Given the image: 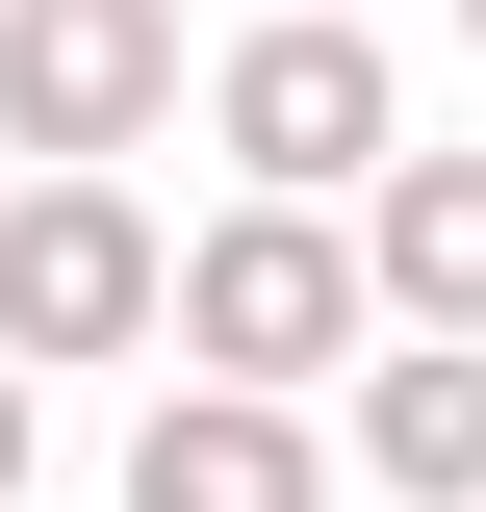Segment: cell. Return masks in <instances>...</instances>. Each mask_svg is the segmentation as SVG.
<instances>
[{"label":"cell","mask_w":486,"mask_h":512,"mask_svg":"<svg viewBox=\"0 0 486 512\" xmlns=\"http://www.w3.org/2000/svg\"><path fill=\"white\" fill-rule=\"evenodd\" d=\"M359 26H384V0H359Z\"/></svg>","instance_id":"obj_10"},{"label":"cell","mask_w":486,"mask_h":512,"mask_svg":"<svg viewBox=\"0 0 486 512\" xmlns=\"http://www.w3.org/2000/svg\"><path fill=\"white\" fill-rule=\"evenodd\" d=\"M333 231H359V308H384V333H486V154H435V128H410Z\"/></svg>","instance_id":"obj_7"},{"label":"cell","mask_w":486,"mask_h":512,"mask_svg":"<svg viewBox=\"0 0 486 512\" xmlns=\"http://www.w3.org/2000/svg\"><path fill=\"white\" fill-rule=\"evenodd\" d=\"M128 512H359V487H333V410L154 359V410H128Z\"/></svg>","instance_id":"obj_6"},{"label":"cell","mask_w":486,"mask_h":512,"mask_svg":"<svg viewBox=\"0 0 486 512\" xmlns=\"http://www.w3.org/2000/svg\"><path fill=\"white\" fill-rule=\"evenodd\" d=\"M180 77H205L180 0H0V154L26 180H128L180 128Z\"/></svg>","instance_id":"obj_3"},{"label":"cell","mask_w":486,"mask_h":512,"mask_svg":"<svg viewBox=\"0 0 486 512\" xmlns=\"http://www.w3.org/2000/svg\"><path fill=\"white\" fill-rule=\"evenodd\" d=\"M154 205L128 180H0V359L26 384H77V359H154Z\"/></svg>","instance_id":"obj_4"},{"label":"cell","mask_w":486,"mask_h":512,"mask_svg":"<svg viewBox=\"0 0 486 512\" xmlns=\"http://www.w3.org/2000/svg\"><path fill=\"white\" fill-rule=\"evenodd\" d=\"M435 26H461V52H486V0H435Z\"/></svg>","instance_id":"obj_9"},{"label":"cell","mask_w":486,"mask_h":512,"mask_svg":"<svg viewBox=\"0 0 486 512\" xmlns=\"http://www.w3.org/2000/svg\"><path fill=\"white\" fill-rule=\"evenodd\" d=\"M359 333L384 308H359V231H333V205H205V231L154 256V359H180V384H282V410H307Z\"/></svg>","instance_id":"obj_2"},{"label":"cell","mask_w":486,"mask_h":512,"mask_svg":"<svg viewBox=\"0 0 486 512\" xmlns=\"http://www.w3.org/2000/svg\"><path fill=\"white\" fill-rule=\"evenodd\" d=\"M307 410H333V487H384V512H486V333H359Z\"/></svg>","instance_id":"obj_5"},{"label":"cell","mask_w":486,"mask_h":512,"mask_svg":"<svg viewBox=\"0 0 486 512\" xmlns=\"http://www.w3.org/2000/svg\"><path fill=\"white\" fill-rule=\"evenodd\" d=\"M26 487H52V384L0 359V512H26Z\"/></svg>","instance_id":"obj_8"},{"label":"cell","mask_w":486,"mask_h":512,"mask_svg":"<svg viewBox=\"0 0 486 512\" xmlns=\"http://www.w3.org/2000/svg\"><path fill=\"white\" fill-rule=\"evenodd\" d=\"M180 128L231 154V205H359L384 154H410V77H384L359 0H256V26H205Z\"/></svg>","instance_id":"obj_1"}]
</instances>
